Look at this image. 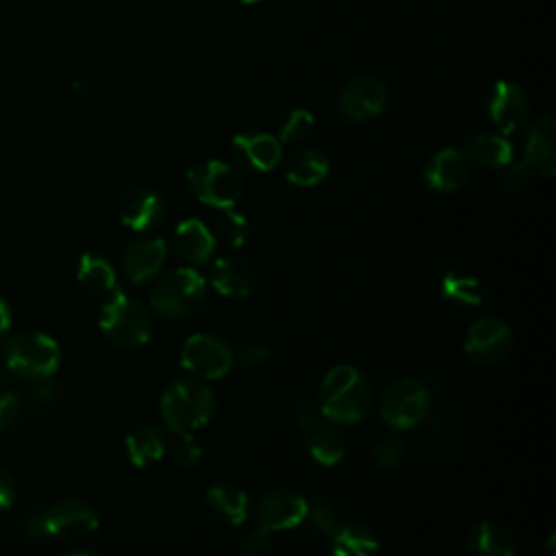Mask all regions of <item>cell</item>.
Returning <instances> with one entry per match:
<instances>
[{
    "mask_svg": "<svg viewBox=\"0 0 556 556\" xmlns=\"http://www.w3.org/2000/svg\"><path fill=\"white\" fill-rule=\"evenodd\" d=\"M319 413L334 424H356L365 419L374 406V391L369 380L352 365L332 367L317 397Z\"/></svg>",
    "mask_w": 556,
    "mask_h": 556,
    "instance_id": "obj_1",
    "label": "cell"
},
{
    "mask_svg": "<svg viewBox=\"0 0 556 556\" xmlns=\"http://www.w3.org/2000/svg\"><path fill=\"white\" fill-rule=\"evenodd\" d=\"M213 391L198 380H176L161 395V417L174 432H191L215 415Z\"/></svg>",
    "mask_w": 556,
    "mask_h": 556,
    "instance_id": "obj_2",
    "label": "cell"
},
{
    "mask_svg": "<svg viewBox=\"0 0 556 556\" xmlns=\"http://www.w3.org/2000/svg\"><path fill=\"white\" fill-rule=\"evenodd\" d=\"M206 302V282L200 271L178 267L154 282L150 306L163 319H182L195 315Z\"/></svg>",
    "mask_w": 556,
    "mask_h": 556,
    "instance_id": "obj_3",
    "label": "cell"
},
{
    "mask_svg": "<svg viewBox=\"0 0 556 556\" xmlns=\"http://www.w3.org/2000/svg\"><path fill=\"white\" fill-rule=\"evenodd\" d=\"M4 365L28 380H41L52 376L61 365L59 343L43 332H17L13 334L2 350Z\"/></svg>",
    "mask_w": 556,
    "mask_h": 556,
    "instance_id": "obj_4",
    "label": "cell"
},
{
    "mask_svg": "<svg viewBox=\"0 0 556 556\" xmlns=\"http://www.w3.org/2000/svg\"><path fill=\"white\" fill-rule=\"evenodd\" d=\"M100 328L115 345L139 348L152 337V317L139 300L113 291L100 311Z\"/></svg>",
    "mask_w": 556,
    "mask_h": 556,
    "instance_id": "obj_5",
    "label": "cell"
},
{
    "mask_svg": "<svg viewBox=\"0 0 556 556\" xmlns=\"http://www.w3.org/2000/svg\"><path fill=\"white\" fill-rule=\"evenodd\" d=\"M430 410V391L417 378L393 380L380 397L378 413L393 430H410L426 419Z\"/></svg>",
    "mask_w": 556,
    "mask_h": 556,
    "instance_id": "obj_6",
    "label": "cell"
},
{
    "mask_svg": "<svg viewBox=\"0 0 556 556\" xmlns=\"http://www.w3.org/2000/svg\"><path fill=\"white\" fill-rule=\"evenodd\" d=\"M187 182L200 202L215 208H232L243 195L239 172L217 159L193 165L187 172Z\"/></svg>",
    "mask_w": 556,
    "mask_h": 556,
    "instance_id": "obj_7",
    "label": "cell"
},
{
    "mask_svg": "<svg viewBox=\"0 0 556 556\" xmlns=\"http://www.w3.org/2000/svg\"><path fill=\"white\" fill-rule=\"evenodd\" d=\"M235 354L226 341L213 334H191L180 350V365L204 380H217L230 371Z\"/></svg>",
    "mask_w": 556,
    "mask_h": 556,
    "instance_id": "obj_8",
    "label": "cell"
},
{
    "mask_svg": "<svg viewBox=\"0 0 556 556\" xmlns=\"http://www.w3.org/2000/svg\"><path fill=\"white\" fill-rule=\"evenodd\" d=\"M389 104V89L384 80L371 74L352 78L339 93V115L348 122H369L378 117Z\"/></svg>",
    "mask_w": 556,
    "mask_h": 556,
    "instance_id": "obj_9",
    "label": "cell"
},
{
    "mask_svg": "<svg viewBox=\"0 0 556 556\" xmlns=\"http://www.w3.org/2000/svg\"><path fill=\"white\" fill-rule=\"evenodd\" d=\"M513 348V330L497 317L478 319L465 337V354L478 365H495L508 356Z\"/></svg>",
    "mask_w": 556,
    "mask_h": 556,
    "instance_id": "obj_10",
    "label": "cell"
},
{
    "mask_svg": "<svg viewBox=\"0 0 556 556\" xmlns=\"http://www.w3.org/2000/svg\"><path fill=\"white\" fill-rule=\"evenodd\" d=\"M486 111L502 135L521 130L530 115L528 93L513 80H497L486 96Z\"/></svg>",
    "mask_w": 556,
    "mask_h": 556,
    "instance_id": "obj_11",
    "label": "cell"
},
{
    "mask_svg": "<svg viewBox=\"0 0 556 556\" xmlns=\"http://www.w3.org/2000/svg\"><path fill=\"white\" fill-rule=\"evenodd\" d=\"M308 502L293 489L271 486L256 502V519L265 530H289L304 521Z\"/></svg>",
    "mask_w": 556,
    "mask_h": 556,
    "instance_id": "obj_12",
    "label": "cell"
},
{
    "mask_svg": "<svg viewBox=\"0 0 556 556\" xmlns=\"http://www.w3.org/2000/svg\"><path fill=\"white\" fill-rule=\"evenodd\" d=\"M46 526L50 536L59 539H85L98 530V515L85 500L65 497L54 502L46 513Z\"/></svg>",
    "mask_w": 556,
    "mask_h": 556,
    "instance_id": "obj_13",
    "label": "cell"
},
{
    "mask_svg": "<svg viewBox=\"0 0 556 556\" xmlns=\"http://www.w3.org/2000/svg\"><path fill=\"white\" fill-rule=\"evenodd\" d=\"M167 204L161 193L148 187L128 189L119 200V219L135 232H150L163 224Z\"/></svg>",
    "mask_w": 556,
    "mask_h": 556,
    "instance_id": "obj_14",
    "label": "cell"
},
{
    "mask_svg": "<svg viewBox=\"0 0 556 556\" xmlns=\"http://www.w3.org/2000/svg\"><path fill=\"white\" fill-rule=\"evenodd\" d=\"M471 176V161L460 148H443L434 152L424 169L426 185L439 193H452L465 187Z\"/></svg>",
    "mask_w": 556,
    "mask_h": 556,
    "instance_id": "obj_15",
    "label": "cell"
},
{
    "mask_svg": "<svg viewBox=\"0 0 556 556\" xmlns=\"http://www.w3.org/2000/svg\"><path fill=\"white\" fill-rule=\"evenodd\" d=\"M165 261H167V245L163 239L159 237L137 239L128 243L122 252V271L130 282L143 285L156 278Z\"/></svg>",
    "mask_w": 556,
    "mask_h": 556,
    "instance_id": "obj_16",
    "label": "cell"
},
{
    "mask_svg": "<svg viewBox=\"0 0 556 556\" xmlns=\"http://www.w3.org/2000/svg\"><path fill=\"white\" fill-rule=\"evenodd\" d=\"M232 159L252 172H269L280 161L282 143L269 132H241L230 141Z\"/></svg>",
    "mask_w": 556,
    "mask_h": 556,
    "instance_id": "obj_17",
    "label": "cell"
},
{
    "mask_svg": "<svg viewBox=\"0 0 556 556\" xmlns=\"http://www.w3.org/2000/svg\"><path fill=\"white\" fill-rule=\"evenodd\" d=\"M523 156L530 169L539 172L545 178H554L556 174V119L545 115L536 119L523 141Z\"/></svg>",
    "mask_w": 556,
    "mask_h": 556,
    "instance_id": "obj_18",
    "label": "cell"
},
{
    "mask_svg": "<svg viewBox=\"0 0 556 556\" xmlns=\"http://www.w3.org/2000/svg\"><path fill=\"white\" fill-rule=\"evenodd\" d=\"M215 237L211 228L200 222L198 217L182 219L174 230V250L176 254L191 263V265H204L215 252Z\"/></svg>",
    "mask_w": 556,
    "mask_h": 556,
    "instance_id": "obj_19",
    "label": "cell"
},
{
    "mask_svg": "<svg viewBox=\"0 0 556 556\" xmlns=\"http://www.w3.org/2000/svg\"><path fill=\"white\" fill-rule=\"evenodd\" d=\"M211 287L224 298H245L256 287V271L243 258H219L211 267Z\"/></svg>",
    "mask_w": 556,
    "mask_h": 556,
    "instance_id": "obj_20",
    "label": "cell"
},
{
    "mask_svg": "<svg viewBox=\"0 0 556 556\" xmlns=\"http://www.w3.org/2000/svg\"><path fill=\"white\" fill-rule=\"evenodd\" d=\"M167 452V441L159 426L146 421L126 434V456L135 467H148L161 460Z\"/></svg>",
    "mask_w": 556,
    "mask_h": 556,
    "instance_id": "obj_21",
    "label": "cell"
},
{
    "mask_svg": "<svg viewBox=\"0 0 556 556\" xmlns=\"http://www.w3.org/2000/svg\"><path fill=\"white\" fill-rule=\"evenodd\" d=\"M306 450L324 467H334L343 460L348 445L339 428L326 421H317L306 428Z\"/></svg>",
    "mask_w": 556,
    "mask_h": 556,
    "instance_id": "obj_22",
    "label": "cell"
},
{
    "mask_svg": "<svg viewBox=\"0 0 556 556\" xmlns=\"http://www.w3.org/2000/svg\"><path fill=\"white\" fill-rule=\"evenodd\" d=\"M330 169V161L319 148H304L289 156L285 165V178L295 187H315L319 185Z\"/></svg>",
    "mask_w": 556,
    "mask_h": 556,
    "instance_id": "obj_23",
    "label": "cell"
},
{
    "mask_svg": "<svg viewBox=\"0 0 556 556\" xmlns=\"http://www.w3.org/2000/svg\"><path fill=\"white\" fill-rule=\"evenodd\" d=\"M208 510L224 523L239 526L248 519V495L235 484L219 482L206 491Z\"/></svg>",
    "mask_w": 556,
    "mask_h": 556,
    "instance_id": "obj_24",
    "label": "cell"
},
{
    "mask_svg": "<svg viewBox=\"0 0 556 556\" xmlns=\"http://www.w3.org/2000/svg\"><path fill=\"white\" fill-rule=\"evenodd\" d=\"M469 549L473 556H517L515 536L493 521H480L471 528Z\"/></svg>",
    "mask_w": 556,
    "mask_h": 556,
    "instance_id": "obj_25",
    "label": "cell"
},
{
    "mask_svg": "<svg viewBox=\"0 0 556 556\" xmlns=\"http://www.w3.org/2000/svg\"><path fill=\"white\" fill-rule=\"evenodd\" d=\"M330 536L334 556H378L380 545L376 534L358 521L339 523Z\"/></svg>",
    "mask_w": 556,
    "mask_h": 556,
    "instance_id": "obj_26",
    "label": "cell"
},
{
    "mask_svg": "<svg viewBox=\"0 0 556 556\" xmlns=\"http://www.w3.org/2000/svg\"><path fill=\"white\" fill-rule=\"evenodd\" d=\"M467 156H469V161L478 163L480 167L497 169V167H504L513 159V146L508 139H504V135L482 132V135H476L467 143Z\"/></svg>",
    "mask_w": 556,
    "mask_h": 556,
    "instance_id": "obj_27",
    "label": "cell"
},
{
    "mask_svg": "<svg viewBox=\"0 0 556 556\" xmlns=\"http://www.w3.org/2000/svg\"><path fill=\"white\" fill-rule=\"evenodd\" d=\"M439 289L445 302L460 304V306H478L486 295L484 285L476 276L460 274V271H447L441 278Z\"/></svg>",
    "mask_w": 556,
    "mask_h": 556,
    "instance_id": "obj_28",
    "label": "cell"
},
{
    "mask_svg": "<svg viewBox=\"0 0 556 556\" xmlns=\"http://www.w3.org/2000/svg\"><path fill=\"white\" fill-rule=\"evenodd\" d=\"M78 282L93 293H113L117 278L111 263L93 252H85L78 261Z\"/></svg>",
    "mask_w": 556,
    "mask_h": 556,
    "instance_id": "obj_29",
    "label": "cell"
},
{
    "mask_svg": "<svg viewBox=\"0 0 556 556\" xmlns=\"http://www.w3.org/2000/svg\"><path fill=\"white\" fill-rule=\"evenodd\" d=\"M211 232H213L215 241H222L228 248H241L248 241L250 224H248L245 215H241L232 208H219V215H217Z\"/></svg>",
    "mask_w": 556,
    "mask_h": 556,
    "instance_id": "obj_30",
    "label": "cell"
},
{
    "mask_svg": "<svg viewBox=\"0 0 556 556\" xmlns=\"http://www.w3.org/2000/svg\"><path fill=\"white\" fill-rule=\"evenodd\" d=\"M313 128H315V117L306 109H293V111H289V115L285 117V122L280 126L278 141L289 143V146L302 143L311 137Z\"/></svg>",
    "mask_w": 556,
    "mask_h": 556,
    "instance_id": "obj_31",
    "label": "cell"
},
{
    "mask_svg": "<svg viewBox=\"0 0 556 556\" xmlns=\"http://www.w3.org/2000/svg\"><path fill=\"white\" fill-rule=\"evenodd\" d=\"M169 458L174 460V465L182 469H191L200 463L202 447L191 432H178V437L169 443Z\"/></svg>",
    "mask_w": 556,
    "mask_h": 556,
    "instance_id": "obj_32",
    "label": "cell"
},
{
    "mask_svg": "<svg viewBox=\"0 0 556 556\" xmlns=\"http://www.w3.org/2000/svg\"><path fill=\"white\" fill-rule=\"evenodd\" d=\"M304 521H306L311 528H315L317 532H321V534H332V532L339 528V523H341L337 508H334L330 502H326V500L308 502Z\"/></svg>",
    "mask_w": 556,
    "mask_h": 556,
    "instance_id": "obj_33",
    "label": "cell"
},
{
    "mask_svg": "<svg viewBox=\"0 0 556 556\" xmlns=\"http://www.w3.org/2000/svg\"><path fill=\"white\" fill-rule=\"evenodd\" d=\"M402 454H404V447H402L400 437H395V434H384V437H380V439L374 443V450H371V458H374V463H376L380 469H393V467H397L400 460H402Z\"/></svg>",
    "mask_w": 556,
    "mask_h": 556,
    "instance_id": "obj_34",
    "label": "cell"
},
{
    "mask_svg": "<svg viewBox=\"0 0 556 556\" xmlns=\"http://www.w3.org/2000/svg\"><path fill=\"white\" fill-rule=\"evenodd\" d=\"M56 400H59V387L46 378L35 380L22 395V402H26L33 410H48L56 404Z\"/></svg>",
    "mask_w": 556,
    "mask_h": 556,
    "instance_id": "obj_35",
    "label": "cell"
},
{
    "mask_svg": "<svg viewBox=\"0 0 556 556\" xmlns=\"http://www.w3.org/2000/svg\"><path fill=\"white\" fill-rule=\"evenodd\" d=\"M532 180V169L530 165L523 161V163H513L508 161L504 165V174H502V185L513 191V193H519L523 191Z\"/></svg>",
    "mask_w": 556,
    "mask_h": 556,
    "instance_id": "obj_36",
    "label": "cell"
},
{
    "mask_svg": "<svg viewBox=\"0 0 556 556\" xmlns=\"http://www.w3.org/2000/svg\"><path fill=\"white\" fill-rule=\"evenodd\" d=\"M269 547H271V536H269V530H265L263 526L261 528H254L250 530L241 545H239V556H267L269 554Z\"/></svg>",
    "mask_w": 556,
    "mask_h": 556,
    "instance_id": "obj_37",
    "label": "cell"
},
{
    "mask_svg": "<svg viewBox=\"0 0 556 556\" xmlns=\"http://www.w3.org/2000/svg\"><path fill=\"white\" fill-rule=\"evenodd\" d=\"M232 354L245 367H261L269 358V348L263 341L250 339V341H243Z\"/></svg>",
    "mask_w": 556,
    "mask_h": 556,
    "instance_id": "obj_38",
    "label": "cell"
},
{
    "mask_svg": "<svg viewBox=\"0 0 556 556\" xmlns=\"http://www.w3.org/2000/svg\"><path fill=\"white\" fill-rule=\"evenodd\" d=\"M22 413V397L0 389V430L11 428Z\"/></svg>",
    "mask_w": 556,
    "mask_h": 556,
    "instance_id": "obj_39",
    "label": "cell"
},
{
    "mask_svg": "<svg viewBox=\"0 0 556 556\" xmlns=\"http://www.w3.org/2000/svg\"><path fill=\"white\" fill-rule=\"evenodd\" d=\"M20 528H22V534L30 541H43L50 536L46 526V515L41 510H30L28 515H24L20 521Z\"/></svg>",
    "mask_w": 556,
    "mask_h": 556,
    "instance_id": "obj_40",
    "label": "cell"
},
{
    "mask_svg": "<svg viewBox=\"0 0 556 556\" xmlns=\"http://www.w3.org/2000/svg\"><path fill=\"white\" fill-rule=\"evenodd\" d=\"M291 417H293V421H295L298 426L308 428V426H313V424L319 421L321 413H319L317 402H313V400H308V397H300V400L293 404V408H291Z\"/></svg>",
    "mask_w": 556,
    "mask_h": 556,
    "instance_id": "obj_41",
    "label": "cell"
},
{
    "mask_svg": "<svg viewBox=\"0 0 556 556\" xmlns=\"http://www.w3.org/2000/svg\"><path fill=\"white\" fill-rule=\"evenodd\" d=\"M13 500H15V484H13L11 476L0 469V513L11 508Z\"/></svg>",
    "mask_w": 556,
    "mask_h": 556,
    "instance_id": "obj_42",
    "label": "cell"
},
{
    "mask_svg": "<svg viewBox=\"0 0 556 556\" xmlns=\"http://www.w3.org/2000/svg\"><path fill=\"white\" fill-rule=\"evenodd\" d=\"M11 319H13L11 308H9L7 300H2V298H0V337H4V334L9 332V328H11Z\"/></svg>",
    "mask_w": 556,
    "mask_h": 556,
    "instance_id": "obj_43",
    "label": "cell"
},
{
    "mask_svg": "<svg viewBox=\"0 0 556 556\" xmlns=\"http://www.w3.org/2000/svg\"><path fill=\"white\" fill-rule=\"evenodd\" d=\"M65 556H96V554H89V552H74V554H65Z\"/></svg>",
    "mask_w": 556,
    "mask_h": 556,
    "instance_id": "obj_44",
    "label": "cell"
},
{
    "mask_svg": "<svg viewBox=\"0 0 556 556\" xmlns=\"http://www.w3.org/2000/svg\"><path fill=\"white\" fill-rule=\"evenodd\" d=\"M241 4H256V2H261V0H239Z\"/></svg>",
    "mask_w": 556,
    "mask_h": 556,
    "instance_id": "obj_45",
    "label": "cell"
},
{
    "mask_svg": "<svg viewBox=\"0 0 556 556\" xmlns=\"http://www.w3.org/2000/svg\"><path fill=\"white\" fill-rule=\"evenodd\" d=\"M0 389H2V387H0Z\"/></svg>",
    "mask_w": 556,
    "mask_h": 556,
    "instance_id": "obj_46",
    "label": "cell"
}]
</instances>
